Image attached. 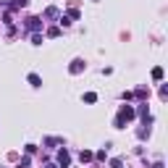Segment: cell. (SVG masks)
Returning a JSON list of instances; mask_svg holds the SVG:
<instances>
[{
    "label": "cell",
    "instance_id": "52a82bcc",
    "mask_svg": "<svg viewBox=\"0 0 168 168\" xmlns=\"http://www.w3.org/2000/svg\"><path fill=\"white\" fill-rule=\"evenodd\" d=\"M152 79H155V82H160V79H163V68H160V66H155V68H152Z\"/></svg>",
    "mask_w": 168,
    "mask_h": 168
},
{
    "label": "cell",
    "instance_id": "5b68a950",
    "mask_svg": "<svg viewBox=\"0 0 168 168\" xmlns=\"http://www.w3.org/2000/svg\"><path fill=\"white\" fill-rule=\"evenodd\" d=\"M92 158H95V155H92L89 150H82V152H79V160H82V163H89Z\"/></svg>",
    "mask_w": 168,
    "mask_h": 168
},
{
    "label": "cell",
    "instance_id": "5bb4252c",
    "mask_svg": "<svg viewBox=\"0 0 168 168\" xmlns=\"http://www.w3.org/2000/svg\"><path fill=\"white\" fill-rule=\"evenodd\" d=\"M47 168H58V165H47Z\"/></svg>",
    "mask_w": 168,
    "mask_h": 168
},
{
    "label": "cell",
    "instance_id": "8fae6325",
    "mask_svg": "<svg viewBox=\"0 0 168 168\" xmlns=\"http://www.w3.org/2000/svg\"><path fill=\"white\" fill-rule=\"evenodd\" d=\"M121 165H123L121 158H113V160H111V168H121Z\"/></svg>",
    "mask_w": 168,
    "mask_h": 168
},
{
    "label": "cell",
    "instance_id": "6da1fadb",
    "mask_svg": "<svg viewBox=\"0 0 168 168\" xmlns=\"http://www.w3.org/2000/svg\"><path fill=\"white\" fill-rule=\"evenodd\" d=\"M131 118H134V108H131V105H121L118 118H116V126H118V129H123V123H126V121H131Z\"/></svg>",
    "mask_w": 168,
    "mask_h": 168
},
{
    "label": "cell",
    "instance_id": "8992f818",
    "mask_svg": "<svg viewBox=\"0 0 168 168\" xmlns=\"http://www.w3.org/2000/svg\"><path fill=\"white\" fill-rule=\"evenodd\" d=\"M29 84H32V87H42V79L37 74H29Z\"/></svg>",
    "mask_w": 168,
    "mask_h": 168
},
{
    "label": "cell",
    "instance_id": "3957f363",
    "mask_svg": "<svg viewBox=\"0 0 168 168\" xmlns=\"http://www.w3.org/2000/svg\"><path fill=\"white\" fill-rule=\"evenodd\" d=\"M26 26H29V29H34V32H37V29H42V19H37V16L26 19Z\"/></svg>",
    "mask_w": 168,
    "mask_h": 168
},
{
    "label": "cell",
    "instance_id": "7a4b0ae2",
    "mask_svg": "<svg viewBox=\"0 0 168 168\" xmlns=\"http://www.w3.org/2000/svg\"><path fill=\"white\" fill-rule=\"evenodd\" d=\"M58 163H61L63 168H68V163H71V158H68V150H66V147H63L61 152H58Z\"/></svg>",
    "mask_w": 168,
    "mask_h": 168
},
{
    "label": "cell",
    "instance_id": "4fadbf2b",
    "mask_svg": "<svg viewBox=\"0 0 168 168\" xmlns=\"http://www.w3.org/2000/svg\"><path fill=\"white\" fill-rule=\"evenodd\" d=\"M152 168H163V163H155V165H152Z\"/></svg>",
    "mask_w": 168,
    "mask_h": 168
},
{
    "label": "cell",
    "instance_id": "9c48e42d",
    "mask_svg": "<svg viewBox=\"0 0 168 168\" xmlns=\"http://www.w3.org/2000/svg\"><path fill=\"white\" fill-rule=\"evenodd\" d=\"M95 100H97V95H95V92H87L84 95V103H95Z\"/></svg>",
    "mask_w": 168,
    "mask_h": 168
},
{
    "label": "cell",
    "instance_id": "30bf717a",
    "mask_svg": "<svg viewBox=\"0 0 168 168\" xmlns=\"http://www.w3.org/2000/svg\"><path fill=\"white\" fill-rule=\"evenodd\" d=\"M45 16H47V19H53V16H58V8H53V5H50V8L45 11Z\"/></svg>",
    "mask_w": 168,
    "mask_h": 168
},
{
    "label": "cell",
    "instance_id": "7c38bea8",
    "mask_svg": "<svg viewBox=\"0 0 168 168\" xmlns=\"http://www.w3.org/2000/svg\"><path fill=\"white\" fill-rule=\"evenodd\" d=\"M58 34H61V29H58V26H53V29H47V37H58Z\"/></svg>",
    "mask_w": 168,
    "mask_h": 168
},
{
    "label": "cell",
    "instance_id": "ba28073f",
    "mask_svg": "<svg viewBox=\"0 0 168 168\" xmlns=\"http://www.w3.org/2000/svg\"><path fill=\"white\" fill-rule=\"evenodd\" d=\"M26 3H29V0H11V5H13V8H24Z\"/></svg>",
    "mask_w": 168,
    "mask_h": 168
},
{
    "label": "cell",
    "instance_id": "277c9868",
    "mask_svg": "<svg viewBox=\"0 0 168 168\" xmlns=\"http://www.w3.org/2000/svg\"><path fill=\"white\" fill-rule=\"evenodd\" d=\"M82 68H84V61H74V63L68 66V71H71V74H79Z\"/></svg>",
    "mask_w": 168,
    "mask_h": 168
}]
</instances>
